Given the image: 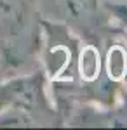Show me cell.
Returning <instances> with one entry per match:
<instances>
[]
</instances>
